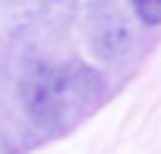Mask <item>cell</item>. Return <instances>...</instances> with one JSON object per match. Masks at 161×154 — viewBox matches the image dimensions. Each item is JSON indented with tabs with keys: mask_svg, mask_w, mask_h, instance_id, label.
Returning <instances> with one entry per match:
<instances>
[{
	"mask_svg": "<svg viewBox=\"0 0 161 154\" xmlns=\"http://www.w3.org/2000/svg\"><path fill=\"white\" fill-rule=\"evenodd\" d=\"M134 14L144 28H158L161 24V0H134Z\"/></svg>",
	"mask_w": 161,
	"mask_h": 154,
	"instance_id": "obj_1",
	"label": "cell"
}]
</instances>
